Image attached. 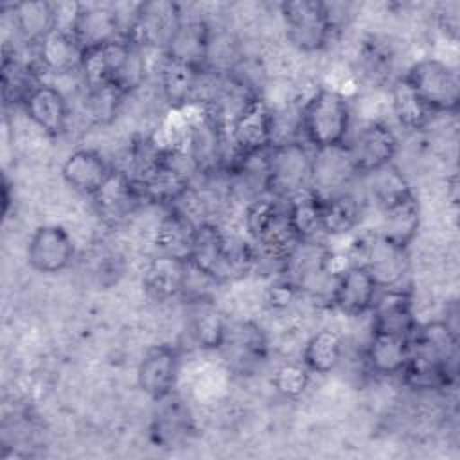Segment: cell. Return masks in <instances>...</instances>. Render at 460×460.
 <instances>
[{"label":"cell","mask_w":460,"mask_h":460,"mask_svg":"<svg viewBox=\"0 0 460 460\" xmlns=\"http://www.w3.org/2000/svg\"><path fill=\"white\" fill-rule=\"evenodd\" d=\"M311 372L305 368V365L302 361H289V363H284L280 365L275 374H273V388L288 397V399H295V397H300L309 383H311Z\"/></svg>","instance_id":"cell-38"},{"label":"cell","mask_w":460,"mask_h":460,"mask_svg":"<svg viewBox=\"0 0 460 460\" xmlns=\"http://www.w3.org/2000/svg\"><path fill=\"white\" fill-rule=\"evenodd\" d=\"M343 356V340L332 329H320L309 336L302 350V363L311 374L332 372Z\"/></svg>","instance_id":"cell-32"},{"label":"cell","mask_w":460,"mask_h":460,"mask_svg":"<svg viewBox=\"0 0 460 460\" xmlns=\"http://www.w3.org/2000/svg\"><path fill=\"white\" fill-rule=\"evenodd\" d=\"M189 262L216 284H225L248 277L259 257L252 241L232 235L212 221H203L198 223Z\"/></svg>","instance_id":"cell-2"},{"label":"cell","mask_w":460,"mask_h":460,"mask_svg":"<svg viewBox=\"0 0 460 460\" xmlns=\"http://www.w3.org/2000/svg\"><path fill=\"white\" fill-rule=\"evenodd\" d=\"M361 203L350 192L322 196V234L345 235L359 225Z\"/></svg>","instance_id":"cell-33"},{"label":"cell","mask_w":460,"mask_h":460,"mask_svg":"<svg viewBox=\"0 0 460 460\" xmlns=\"http://www.w3.org/2000/svg\"><path fill=\"white\" fill-rule=\"evenodd\" d=\"M379 291L381 288L363 264H350L334 275L329 295L338 311L349 316H361L370 313Z\"/></svg>","instance_id":"cell-14"},{"label":"cell","mask_w":460,"mask_h":460,"mask_svg":"<svg viewBox=\"0 0 460 460\" xmlns=\"http://www.w3.org/2000/svg\"><path fill=\"white\" fill-rule=\"evenodd\" d=\"M41 83L40 66L36 63H25L18 59L14 52L5 45L2 59V97L5 104H22L27 95Z\"/></svg>","instance_id":"cell-29"},{"label":"cell","mask_w":460,"mask_h":460,"mask_svg":"<svg viewBox=\"0 0 460 460\" xmlns=\"http://www.w3.org/2000/svg\"><path fill=\"white\" fill-rule=\"evenodd\" d=\"M180 372V350L174 345H155L140 359L137 368L138 388L153 401L171 397Z\"/></svg>","instance_id":"cell-15"},{"label":"cell","mask_w":460,"mask_h":460,"mask_svg":"<svg viewBox=\"0 0 460 460\" xmlns=\"http://www.w3.org/2000/svg\"><path fill=\"white\" fill-rule=\"evenodd\" d=\"M212 32L203 20H183L171 40L165 56L198 68H207V56Z\"/></svg>","instance_id":"cell-27"},{"label":"cell","mask_w":460,"mask_h":460,"mask_svg":"<svg viewBox=\"0 0 460 460\" xmlns=\"http://www.w3.org/2000/svg\"><path fill=\"white\" fill-rule=\"evenodd\" d=\"M183 16L172 2L155 0L137 4L126 31V40L140 50H155L165 54Z\"/></svg>","instance_id":"cell-9"},{"label":"cell","mask_w":460,"mask_h":460,"mask_svg":"<svg viewBox=\"0 0 460 460\" xmlns=\"http://www.w3.org/2000/svg\"><path fill=\"white\" fill-rule=\"evenodd\" d=\"M284 203L288 221L298 241H318V235H322V194L309 187Z\"/></svg>","instance_id":"cell-28"},{"label":"cell","mask_w":460,"mask_h":460,"mask_svg":"<svg viewBox=\"0 0 460 460\" xmlns=\"http://www.w3.org/2000/svg\"><path fill=\"white\" fill-rule=\"evenodd\" d=\"M456 359L458 332L446 320L417 323L401 377L413 390H444L456 377Z\"/></svg>","instance_id":"cell-1"},{"label":"cell","mask_w":460,"mask_h":460,"mask_svg":"<svg viewBox=\"0 0 460 460\" xmlns=\"http://www.w3.org/2000/svg\"><path fill=\"white\" fill-rule=\"evenodd\" d=\"M431 113H455L460 102V79L447 63L424 58L415 61L401 77Z\"/></svg>","instance_id":"cell-7"},{"label":"cell","mask_w":460,"mask_h":460,"mask_svg":"<svg viewBox=\"0 0 460 460\" xmlns=\"http://www.w3.org/2000/svg\"><path fill=\"white\" fill-rule=\"evenodd\" d=\"M190 318L189 329L192 340L207 350H217L226 331V320L212 302V298L189 300Z\"/></svg>","instance_id":"cell-31"},{"label":"cell","mask_w":460,"mask_h":460,"mask_svg":"<svg viewBox=\"0 0 460 460\" xmlns=\"http://www.w3.org/2000/svg\"><path fill=\"white\" fill-rule=\"evenodd\" d=\"M228 140L230 155L223 169L228 174L275 142V113L259 93L248 95L234 111Z\"/></svg>","instance_id":"cell-5"},{"label":"cell","mask_w":460,"mask_h":460,"mask_svg":"<svg viewBox=\"0 0 460 460\" xmlns=\"http://www.w3.org/2000/svg\"><path fill=\"white\" fill-rule=\"evenodd\" d=\"M198 223H194L178 207H169V212L160 219L155 234V246L158 255L189 262Z\"/></svg>","instance_id":"cell-22"},{"label":"cell","mask_w":460,"mask_h":460,"mask_svg":"<svg viewBox=\"0 0 460 460\" xmlns=\"http://www.w3.org/2000/svg\"><path fill=\"white\" fill-rule=\"evenodd\" d=\"M244 226L257 250L259 261L275 262L284 270L300 243L288 221L286 203L270 194L252 199L244 210Z\"/></svg>","instance_id":"cell-3"},{"label":"cell","mask_w":460,"mask_h":460,"mask_svg":"<svg viewBox=\"0 0 460 460\" xmlns=\"http://www.w3.org/2000/svg\"><path fill=\"white\" fill-rule=\"evenodd\" d=\"M420 226V207L415 194L385 207L381 210V226L377 234L392 244L408 250Z\"/></svg>","instance_id":"cell-24"},{"label":"cell","mask_w":460,"mask_h":460,"mask_svg":"<svg viewBox=\"0 0 460 460\" xmlns=\"http://www.w3.org/2000/svg\"><path fill=\"white\" fill-rule=\"evenodd\" d=\"M187 264L176 259L158 255L146 271L144 286L153 298L165 300L183 293Z\"/></svg>","instance_id":"cell-34"},{"label":"cell","mask_w":460,"mask_h":460,"mask_svg":"<svg viewBox=\"0 0 460 460\" xmlns=\"http://www.w3.org/2000/svg\"><path fill=\"white\" fill-rule=\"evenodd\" d=\"M66 31L74 34L81 49L124 38V23L120 14L117 9L108 5L77 4Z\"/></svg>","instance_id":"cell-16"},{"label":"cell","mask_w":460,"mask_h":460,"mask_svg":"<svg viewBox=\"0 0 460 460\" xmlns=\"http://www.w3.org/2000/svg\"><path fill=\"white\" fill-rule=\"evenodd\" d=\"M262 165L264 192L286 201L293 194L311 187L314 153L304 140H275L262 153Z\"/></svg>","instance_id":"cell-6"},{"label":"cell","mask_w":460,"mask_h":460,"mask_svg":"<svg viewBox=\"0 0 460 460\" xmlns=\"http://www.w3.org/2000/svg\"><path fill=\"white\" fill-rule=\"evenodd\" d=\"M207 68H198L180 59L162 54L158 66V79L165 102L172 108H185L198 104L201 77Z\"/></svg>","instance_id":"cell-18"},{"label":"cell","mask_w":460,"mask_h":460,"mask_svg":"<svg viewBox=\"0 0 460 460\" xmlns=\"http://www.w3.org/2000/svg\"><path fill=\"white\" fill-rule=\"evenodd\" d=\"M410 354V338L370 332L368 345L365 349V363L376 376L390 377L401 376Z\"/></svg>","instance_id":"cell-25"},{"label":"cell","mask_w":460,"mask_h":460,"mask_svg":"<svg viewBox=\"0 0 460 460\" xmlns=\"http://www.w3.org/2000/svg\"><path fill=\"white\" fill-rule=\"evenodd\" d=\"M363 244L361 255L365 257V262L358 264H363L372 273L381 289L401 288L402 277L408 271L406 250L392 244L379 234L367 239Z\"/></svg>","instance_id":"cell-19"},{"label":"cell","mask_w":460,"mask_h":460,"mask_svg":"<svg viewBox=\"0 0 460 460\" xmlns=\"http://www.w3.org/2000/svg\"><path fill=\"white\" fill-rule=\"evenodd\" d=\"M298 129L313 151L343 147L350 131L347 97L331 88H318L298 113Z\"/></svg>","instance_id":"cell-4"},{"label":"cell","mask_w":460,"mask_h":460,"mask_svg":"<svg viewBox=\"0 0 460 460\" xmlns=\"http://www.w3.org/2000/svg\"><path fill=\"white\" fill-rule=\"evenodd\" d=\"M126 95L128 93L122 92L115 84H102L97 88H88L86 108H88L90 117L99 124L110 122L117 115L119 106Z\"/></svg>","instance_id":"cell-37"},{"label":"cell","mask_w":460,"mask_h":460,"mask_svg":"<svg viewBox=\"0 0 460 460\" xmlns=\"http://www.w3.org/2000/svg\"><path fill=\"white\" fill-rule=\"evenodd\" d=\"M23 108L29 119L40 129H43V133L50 137H59L65 133L68 126L70 108L65 93L58 86L41 81L27 95Z\"/></svg>","instance_id":"cell-20"},{"label":"cell","mask_w":460,"mask_h":460,"mask_svg":"<svg viewBox=\"0 0 460 460\" xmlns=\"http://www.w3.org/2000/svg\"><path fill=\"white\" fill-rule=\"evenodd\" d=\"M27 264L45 275L66 270L75 257V244L61 225H41L27 241Z\"/></svg>","instance_id":"cell-12"},{"label":"cell","mask_w":460,"mask_h":460,"mask_svg":"<svg viewBox=\"0 0 460 460\" xmlns=\"http://www.w3.org/2000/svg\"><path fill=\"white\" fill-rule=\"evenodd\" d=\"M399 147V140L394 129L385 122L365 124L343 149L354 174L368 176L392 164Z\"/></svg>","instance_id":"cell-10"},{"label":"cell","mask_w":460,"mask_h":460,"mask_svg":"<svg viewBox=\"0 0 460 460\" xmlns=\"http://www.w3.org/2000/svg\"><path fill=\"white\" fill-rule=\"evenodd\" d=\"M36 52H38L36 65L40 66V70L65 74V72L79 70L83 49L70 31L56 27L40 43H36Z\"/></svg>","instance_id":"cell-26"},{"label":"cell","mask_w":460,"mask_h":460,"mask_svg":"<svg viewBox=\"0 0 460 460\" xmlns=\"http://www.w3.org/2000/svg\"><path fill=\"white\" fill-rule=\"evenodd\" d=\"M92 199L99 219L110 228L128 223L142 203H146L138 183L122 169H111L110 176Z\"/></svg>","instance_id":"cell-11"},{"label":"cell","mask_w":460,"mask_h":460,"mask_svg":"<svg viewBox=\"0 0 460 460\" xmlns=\"http://www.w3.org/2000/svg\"><path fill=\"white\" fill-rule=\"evenodd\" d=\"M13 23L27 43L36 45L58 27V5L49 2L14 4Z\"/></svg>","instance_id":"cell-30"},{"label":"cell","mask_w":460,"mask_h":460,"mask_svg":"<svg viewBox=\"0 0 460 460\" xmlns=\"http://www.w3.org/2000/svg\"><path fill=\"white\" fill-rule=\"evenodd\" d=\"M368 192L374 203L379 207V210L413 192L404 176L392 164L368 174Z\"/></svg>","instance_id":"cell-35"},{"label":"cell","mask_w":460,"mask_h":460,"mask_svg":"<svg viewBox=\"0 0 460 460\" xmlns=\"http://www.w3.org/2000/svg\"><path fill=\"white\" fill-rule=\"evenodd\" d=\"M110 172L111 167L93 149H75L66 156L61 167L63 180L74 190L90 198L102 187Z\"/></svg>","instance_id":"cell-23"},{"label":"cell","mask_w":460,"mask_h":460,"mask_svg":"<svg viewBox=\"0 0 460 460\" xmlns=\"http://www.w3.org/2000/svg\"><path fill=\"white\" fill-rule=\"evenodd\" d=\"M288 41L302 52H318L327 47L336 27L325 2L293 0L280 4Z\"/></svg>","instance_id":"cell-8"},{"label":"cell","mask_w":460,"mask_h":460,"mask_svg":"<svg viewBox=\"0 0 460 460\" xmlns=\"http://www.w3.org/2000/svg\"><path fill=\"white\" fill-rule=\"evenodd\" d=\"M194 431L190 410L181 401H167L151 420L149 438L156 447L178 449L192 438Z\"/></svg>","instance_id":"cell-21"},{"label":"cell","mask_w":460,"mask_h":460,"mask_svg":"<svg viewBox=\"0 0 460 460\" xmlns=\"http://www.w3.org/2000/svg\"><path fill=\"white\" fill-rule=\"evenodd\" d=\"M392 106L399 122L410 129H420L433 115L401 77L392 84Z\"/></svg>","instance_id":"cell-36"},{"label":"cell","mask_w":460,"mask_h":460,"mask_svg":"<svg viewBox=\"0 0 460 460\" xmlns=\"http://www.w3.org/2000/svg\"><path fill=\"white\" fill-rule=\"evenodd\" d=\"M370 313L372 332L410 338L417 327L411 295L402 288L379 291Z\"/></svg>","instance_id":"cell-17"},{"label":"cell","mask_w":460,"mask_h":460,"mask_svg":"<svg viewBox=\"0 0 460 460\" xmlns=\"http://www.w3.org/2000/svg\"><path fill=\"white\" fill-rule=\"evenodd\" d=\"M223 361L235 374H250L268 354V341L262 329L253 322L226 323L225 338L217 349Z\"/></svg>","instance_id":"cell-13"}]
</instances>
